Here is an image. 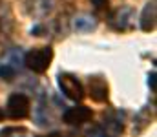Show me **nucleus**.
Returning a JSON list of instances; mask_svg holds the SVG:
<instances>
[{"mask_svg":"<svg viewBox=\"0 0 157 137\" xmlns=\"http://www.w3.org/2000/svg\"><path fill=\"white\" fill-rule=\"evenodd\" d=\"M51 60H53V49L49 46H46V48H33L24 57L26 68L31 70L33 73H44L49 68Z\"/></svg>","mask_w":157,"mask_h":137,"instance_id":"f257e3e1","label":"nucleus"},{"mask_svg":"<svg viewBox=\"0 0 157 137\" xmlns=\"http://www.w3.org/2000/svg\"><path fill=\"white\" fill-rule=\"evenodd\" d=\"M59 88H60V91L68 99H71L75 102H80L84 99V86H82V82L78 81L77 77L70 75V73H60L59 75Z\"/></svg>","mask_w":157,"mask_h":137,"instance_id":"f03ea898","label":"nucleus"},{"mask_svg":"<svg viewBox=\"0 0 157 137\" xmlns=\"http://www.w3.org/2000/svg\"><path fill=\"white\" fill-rule=\"evenodd\" d=\"M29 108H31V102H29L28 95H24V93H13L7 101V115L15 121L26 119L29 115Z\"/></svg>","mask_w":157,"mask_h":137,"instance_id":"7ed1b4c3","label":"nucleus"},{"mask_svg":"<svg viewBox=\"0 0 157 137\" xmlns=\"http://www.w3.org/2000/svg\"><path fill=\"white\" fill-rule=\"evenodd\" d=\"M110 26L117 31H128L133 26V11L130 7H119L110 15Z\"/></svg>","mask_w":157,"mask_h":137,"instance_id":"20e7f679","label":"nucleus"},{"mask_svg":"<svg viewBox=\"0 0 157 137\" xmlns=\"http://www.w3.org/2000/svg\"><path fill=\"white\" fill-rule=\"evenodd\" d=\"M91 117H93V112L88 106H73V108H68L64 112V115H62L64 123H68L71 126H80V124L88 123Z\"/></svg>","mask_w":157,"mask_h":137,"instance_id":"39448f33","label":"nucleus"},{"mask_svg":"<svg viewBox=\"0 0 157 137\" xmlns=\"http://www.w3.org/2000/svg\"><path fill=\"white\" fill-rule=\"evenodd\" d=\"M90 97L95 102H104L108 101V84L101 77L90 79Z\"/></svg>","mask_w":157,"mask_h":137,"instance_id":"423d86ee","label":"nucleus"},{"mask_svg":"<svg viewBox=\"0 0 157 137\" xmlns=\"http://www.w3.org/2000/svg\"><path fill=\"white\" fill-rule=\"evenodd\" d=\"M157 15V7H155V0L148 2L146 7L143 9V15H141V29L143 31H154L155 29V17Z\"/></svg>","mask_w":157,"mask_h":137,"instance_id":"0eeeda50","label":"nucleus"},{"mask_svg":"<svg viewBox=\"0 0 157 137\" xmlns=\"http://www.w3.org/2000/svg\"><path fill=\"white\" fill-rule=\"evenodd\" d=\"M95 18L93 17H88V15H80L75 18V29L77 31H91L95 29Z\"/></svg>","mask_w":157,"mask_h":137,"instance_id":"6e6552de","label":"nucleus"},{"mask_svg":"<svg viewBox=\"0 0 157 137\" xmlns=\"http://www.w3.org/2000/svg\"><path fill=\"white\" fill-rule=\"evenodd\" d=\"M0 77H2L4 81H13V77H15V68H11L9 64H2V66H0Z\"/></svg>","mask_w":157,"mask_h":137,"instance_id":"1a4fd4ad","label":"nucleus"},{"mask_svg":"<svg viewBox=\"0 0 157 137\" xmlns=\"http://www.w3.org/2000/svg\"><path fill=\"white\" fill-rule=\"evenodd\" d=\"M90 2L95 7V11H99V13H106L110 9V0H90Z\"/></svg>","mask_w":157,"mask_h":137,"instance_id":"9d476101","label":"nucleus"},{"mask_svg":"<svg viewBox=\"0 0 157 137\" xmlns=\"http://www.w3.org/2000/svg\"><path fill=\"white\" fill-rule=\"evenodd\" d=\"M148 84H150L152 91H155V71H152V73H150V77H148Z\"/></svg>","mask_w":157,"mask_h":137,"instance_id":"9b49d317","label":"nucleus"},{"mask_svg":"<svg viewBox=\"0 0 157 137\" xmlns=\"http://www.w3.org/2000/svg\"><path fill=\"white\" fill-rule=\"evenodd\" d=\"M42 137H75L71 134H62V132H53V134H48V135H42Z\"/></svg>","mask_w":157,"mask_h":137,"instance_id":"f8f14e48","label":"nucleus"},{"mask_svg":"<svg viewBox=\"0 0 157 137\" xmlns=\"http://www.w3.org/2000/svg\"><path fill=\"white\" fill-rule=\"evenodd\" d=\"M4 117H6V113H4V112H2V110H0V121H2V119H4Z\"/></svg>","mask_w":157,"mask_h":137,"instance_id":"ddd939ff","label":"nucleus"}]
</instances>
